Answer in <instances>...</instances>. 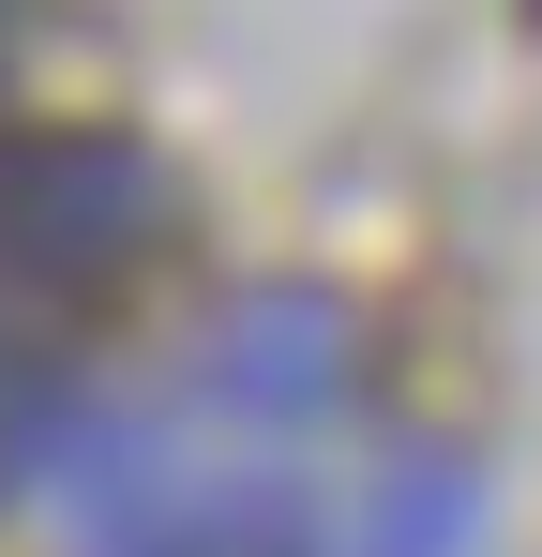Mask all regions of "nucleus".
Masks as SVG:
<instances>
[{
    "label": "nucleus",
    "instance_id": "nucleus-5",
    "mask_svg": "<svg viewBox=\"0 0 542 557\" xmlns=\"http://www.w3.org/2000/svg\"><path fill=\"white\" fill-rule=\"evenodd\" d=\"M0 30H15V0H0Z\"/></svg>",
    "mask_w": 542,
    "mask_h": 557
},
{
    "label": "nucleus",
    "instance_id": "nucleus-3",
    "mask_svg": "<svg viewBox=\"0 0 542 557\" xmlns=\"http://www.w3.org/2000/svg\"><path fill=\"white\" fill-rule=\"evenodd\" d=\"M211 392H226L242 422H271V437H301V422H332L361 392V332L332 301H242L226 347H211Z\"/></svg>",
    "mask_w": 542,
    "mask_h": 557
},
{
    "label": "nucleus",
    "instance_id": "nucleus-1",
    "mask_svg": "<svg viewBox=\"0 0 542 557\" xmlns=\"http://www.w3.org/2000/svg\"><path fill=\"white\" fill-rule=\"evenodd\" d=\"M167 242V166L136 136H90V121H46V136H0V272L30 301H90Z\"/></svg>",
    "mask_w": 542,
    "mask_h": 557
},
{
    "label": "nucleus",
    "instance_id": "nucleus-2",
    "mask_svg": "<svg viewBox=\"0 0 542 557\" xmlns=\"http://www.w3.org/2000/svg\"><path fill=\"white\" fill-rule=\"evenodd\" d=\"M90 557H332V528L271 482H167V453L136 437L90 482Z\"/></svg>",
    "mask_w": 542,
    "mask_h": 557
},
{
    "label": "nucleus",
    "instance_id": "nucleus-4",
    "mask_svg": "<svg viewBox=\"0 0 542 557\" xmlns=\"http://www.w3.org/2000/svg\"><path fill=\"white\" fill-rule=\"evenodd\" d=\"M467 528H482V482H467L452 453H407L392 482H377V528H361V543L377 557H467Z\"/></svg>",
    "mask_w": 542,
    "mask_h": 557
}]
</instances>
